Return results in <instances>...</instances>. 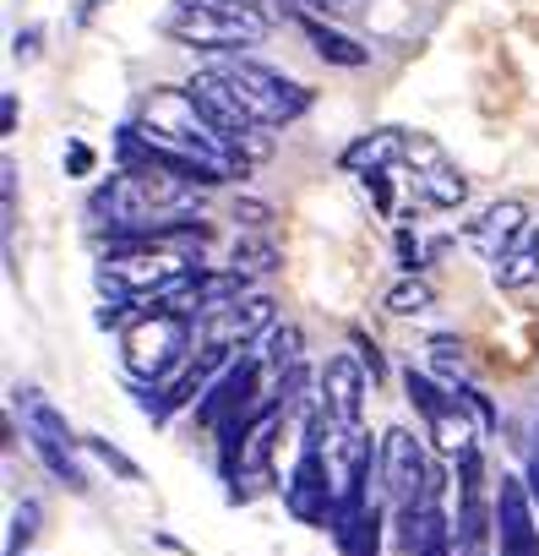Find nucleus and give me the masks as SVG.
<instances>
[{"label":"nucleus","mask_w":539,"mask_h":556,"mask_svg":"<svg viewBox=\"0 0 539 556\" xmlns=\"http://www.w3.org/2000/svg\"><path fill=\"white\" fill-rule=\"evenodd\" d=\"M202 191L207 186L185 180L180 169L142 159V164H126L120 175H110V186L93 191L88 213L99 224H110V235H164L175 224L202 218Z\"/></svg>","instance_id":"obj_1"},{"label":"nucleus","mask_w":539,"mask_h":556,"mask_svg":"<svg viewBox=\"0 0 539 556\" xmlns=\"http://www.w3.org/2000/svg\"><path fill=\"white\" fill-rule=\"evenodd\" d=\"M180 273H191V251L158 240V235H115L99 262V290L110 301H147L169 290Z\"/></svg>","instance_id":"obj_2"},{"label":"nucleus","mask_w":539,"mask_h":556,"mask_svg":"<svg viewBox=\"0 0 539 556\" xmlns=\"http://www.w3.org/2000/svg\"><path fill=\"white\" fill-rule=\"evenodd\" d=\"M196 350V317L185 312H142L120 333V361L137 382H169Z\"/></svg>","instance_id":"obj_3"},{"label":"nucleus","mask_w":539,"mask_h":556,"mask_svg":"<svg viewBox=\"0 0 539 556\" xmlns=\"http://www.w3.org/2000/svg\"><path fill=\"white\" fill-rule=\"evenodd\" d=\"M175 45L185 50H251L267 39L273 17L267 12H223V7H196V0H175L158 23Z\"/></svg>","instance_id":"obj_4"},{"label":"nucleus","mask_w":539,"mask_h":556,"mask_svg":"<svg viewBox=\"0 0 539 556\" xmlns=\"http://www.w3.org/2000/svg\"><path fill=\"white\" fill-rule=\"evenodd\" d=\"M12 409L23 415V437H28V447L39 453V464L66 485V491H88V475H82V464H77V447H82V437H72V426H66V415L39 393V388H17L12 393Z\"/></svg>","instance_id":"obj_5"},{"label":"nucleus","mask_w":539,"mask_h":556,"mask_svg":"<svg viewBox=\"0 0 539 556\" xmlns=\"http://www.w3.org/2000/svg\"><path fill=\"white\" fill-rule=\"evenodd\" d=\"M376 453H382V491H387V507L393 513L425 507V502H436L447 491V475L431 469V458H425V447H420V437L409 426L382 431V447Z\"/></svg>","instance_id":"obj_6"},{"label":"nucleus","mask_w":539,"mask_h":556,"mask_svg":"<svg viewBox=\"0 0 539 556\" xmlns=\"http://www.w3.org/2000/svg\"><path fill=\"white\" fill-rule=\"evenodd\" d=\"M218 66L234 83V93H240V104L251 110L256 126L279 131V126H290V121H300L311 110V93L300 83H290L284 72H273V66H256V61H218Z\"/></svg>","instance_id":"obj_7"},{"label":"nucleus","mask_w":539,"mask_h":556,"mask_svg":"<svg viewBox=\"0 0 539 556\" xmlns=\"http://www.w3.org/2000/svg\"><path fill=\"white\" fill-rule=\"evenodd\" d=\"M403 399L420 409V420L431 426V437H436V447L447 453V458H458L463 447H474V431H479V420H474V409L463 404V393L458 388H441V382H431L425 371H403Z\"/></svg>","instance_id":"obj_8"},{"label":"nucleus","mask_w":539,"mask_h":556,"mask_svg":"<svg viewBox=\"0 0 539 556\" xmlns=\"http://www.w3.org/2000/svg\"><path fill=\"white\" fill-rule=\"evenodd\" d=\"M191 93H196V104L234 137V148L256 164V159H267V153H273V137H267V131H273V126H256L251 121V110L240 104V93H234V83L223 77V66H202L191 83H185Z\"/></svg>","instance_id":"obj_9"},{"label":"nucleus","mask_w":539,"mask_h":556,"mask_svg":"<svg viewBox=\"0 0 539 556\" xmlns=\"http://www.w3.org/2000/svg\"><path fill=\"white\" fill-rule=\"evenodd\" d=\"M273 295H240V301H223L213 312L196 317V350H223V355H240L251 350L267 328H273Z\"/></svg>","instance_id":"obj_10"},{"label":"nucleus","mask_w":539,"mask_h":556,"mask_svg":"<svg viewBox=\"0 0 539 556\" xmlns=\"http://www.w3.org/2000/svg\"><path fill=\"white\" fill-rule=\"evenodd\" d=\"M496 556H539V507L523 475H501L496 485Z\"/></svg>","instance_id":"obj_11"},{"label":"nucleus","mask_w":539,"mask_h":556,"mask_svg":"<svg viewBox=\"0 0 539 556\" xmlns=\"http://www.w3.org/2000/svg\"><path fill=\"white\" fill-rule=\"evenodd\" d=\"M317 388H322V404H328V415H333V431H338V437L360 431V420H365V388H371V371H365L355 355H333V361L322 366Z\"/></svg>","instance_id":"obj_12"},{"label":"nucleus","mask_w":539,"mask_h":556,"mask_svg":"<svg viewBox=\"0 0 539 556\" xmlns=\"http://www.w3.org/2000/svg\"><path fill=\"white\" fill-rule=\"evenodd\" d=\"M393 534H398V556H458L452 518H447L441 496L425 502V507L393 513Z\"/></svg>","instance_id":"obj_13"},{"label":"nucleus","mask_w":539,"mask_h":556,"mask_svg":"<svg viewBox=\"0 0 539 556\" xmlns=\"http://www.w3.org/2000/svg\"><path fill=\"white\" fill-rule=\"evenodd\" d=\"M284 415H290L284 399H267V404L245 420L240 453H234V475H240V480H261V475H267V464H273V442H279V431H284Z\"/></svg>","instance_id":"obj_14"},{"label":"nucleus","mask_w":539,"mask_h":556,"mask_svg":"<svg viewBox=\"0 0 539 556\" xmlns=\"http://www.w3.org/2000/svg\"><path fill=\"white\" fill-rule=\"evenodd\" d=\"M523 229H528V207H523L517 197H501V202H490L479 218H469V245H474L485 262H496V256L517 251Z\"/></svg>","instance_id":"obj_15"},{"label":"nucleus","mask_w":539,"mask_h":556,"mask_svg":"<svg viewBox=\"0 0 539 556\" xmlns=\"http://www.w3.org/2000/svg\"><path fill=\"white\" fill-rule=\"evenodd\" d=\"M398 159H409V137H403L398 126L365 131V137H355V142L338 153V164H344L349 175H365V169H393Z\"/></svg>","instance_id":"obj_16"},{"label":"nucleus","mask_w":539,"mask_h":556,"mask_svg":"<svg viewBox=\"0 0 539 556\" xmlns=\"http://www.w3.org/2000/svg\"><path fill=\"white\" fill-rule=\"evenodd\" d=\"M300 34L311 39V50H317L328 66H344V72H360V66H371V45L349 39L344 28H328L322 17H300Z\"/></svg>","instance_id":"obj_17"},{"label":"nucleus","mask_w":539,"mask_h":556,"mask_svg":"<svg viewBox=\"0 0 539 556\" xmlns=\"http://www.w3.org/2000/svg\"><path fill=\"white\" fill-rule=\"evenodd\" d=\"M256 350H261V371H267V382H273V388H284L300 371V328L295 323H273V328L256 339Z\"/></svg>","instance_id":"obj_18"},{"label":"nucleus","mask_w":539,"mask_h":556,"mask_svg":"<svg viewBox=\"0 0 539 556\" xmlns=\"http://www.w3.org/2000/svg\"><path fill=\"white\" fill-rule=\"evenodd\" d=\"M382 529H387V513H382V502L371 496L355 518H344V523L333 529L338 556H382Z\"/></svg>","instance_id":"obj_19"},{"label":"nucleus","mask_w":539,"mask_h":556,"mask_svg":"<svg viewBox=\"0 0 539 556\" xmlns=\"http://www.w3.org/2000/svg\"><path fill=\"white\" fill-rule=\"evenodd\" d=\"M414 186H420V197H425L431 207H458V202L469 197V180H463L458 169H447L441 159L425 164V169H414Z\"/></svg>","instance_id":"obj_20"},{"label":"nucleus","mask_w":539,"mask_h":556,"mask_svg":"<svg viewBox=\"0 0 539 556\" xmlns=\"http://www.w3.org/2000/svg\"><path fill=\"white\" fill-rule=\"evenodd\" d=\"M382 306H387L393 317H420V312H431V306H436V290L425 285L420 273H403L398 285L382 295Z\"/></svg>","instance_id":"obj_21"},{"label":"nucleus","mask_w":539,"mask_h":556,"mask_svg":"<svg viewBox=\"0 0 539 556\" xmlns=\"http://www.w3.org/2000/svg\"><path fill=\"white\" fill-rule=\"evenodd\" d=\"M490 278H496V290H528L534 278H539V251L528 245H517V251H506V256H496L490 262Z\"/></svg>","instance_id":"obj_22"},{"label":"nucleus","mask_w":539,"mask_h":556,"mask_svg":"<svg viewBox=\"0 0 539 556\" xmlns=\"http://www.w3.org/2000/svg\"><path fill=\"white\" fill-rule=\"evenodd\" d=\"M425 355H431V371H436V377H447V388L469 382V355H463V344H458V339L436 333V339L425 344Z\"/></svg>","instance_id":"obj_23"},{"label":"nucleus","mask_w":539,"mask_h":556,"mask_svg":"<svg viewBox=\"0 0 539 556\" xmlns=\"http://www.w3.org/2000/svg\"><path fill=\"white\" fill-rule=\"evenodd\" d=\"M284 256H279V245H267V240H240L234 251H229V267H240L245 278H261V273H273Z\"/></svg>","instance_id":"obj_24"},{"label":"nucleus","mask_w":539,"mask_h":556,"mask_svg":"<svg viewBox=\"0 0 539 556\" xmlns=\"http://www.w3.org/2000/svg\"><path fill=\"white\" fill-rule=\"evenodd\" d=\"M82 453H93V458H99L110 475H120L126 485H142V464H137V458H126L110 437H82Z\"/></svg>","instance_id":"obj_25"},{"label":"nucleus","mask_w":539,"mask_h":556,"mask_svg":"<svg viewBox=\"0 0 539 556\" xmlns=\"http://www.w3.org/2000/svg\"><path fill=\"white\" fill-rule=\"evenodd\" d=\"M39 518H44V513H39V502H34V496L12 507V529H7V556H23V551L34 545V534H39Z\"/></svg>","instance_id":"obj_26"},{"label":"nucleus","mask_w":539,"mask_h":556,"mask_svg":"<svg viewBox=\"0 0 539 556\" xmlns=\"http://www.w3.org/2000/svg\"><path fill=\"white\" fill-rule=\"evenodd\" d=\"M360 186H365V197L376 202V213H382V218H393V207H398L393 175H387V169H365V175H360Z\"/></svg>","instance_id":"obj_27"},{"label":"nucleus","mask_w":539,"mask_h":556,"mask_svg":"<svg viewBox=\"0 0 539 556\" xmlns=\"http://www.w3.org/2000/svg\"><path fill=\"white\" fill-rule=\"evenodd\" d=\"M458 393H463V404L474 409V420H479V431L490 437V431L501 426V415H496V404H490V399H485V393H479L474 382H458Z\"/></svg>","instance_id":"obj_28"},{"label":"nucleus","mask_w":539,"mask_h":556,"mask_svg":"<svg viewBox=\"0 0 539 556\" xmlns=\"http://www.w3.org/2000/svg\"><path fill=\"white\" fill-rule=\"evenodd\" d=\"M425 256H431V251L420 245V235H414V229H398V267H403V273H420Z\"/></svg>","instance_id":"obj_29"},{"label":"nucleus","mask_w":539,"mask_h":556,"mask_svg":"<svg viewBox=\"0 0 539 556\" xmlns=\"http://www.w3.org/2000/svg\"><path fill=\"white\" fill-rule=\"evenodd\" d=\"M349 344H355V350H360V366H365V371H371V382H382V377H387V361H382V350H376V344H371V339H365V333H360V328H355V333H349Z\"/></svg>","instance_id":"obj_30"},{"label":"nucleus","mask_w":539,"mask_h":556,"mask_svg":"<svg viewBox=\"0 0 539 556\" xmlns=\"http://www.w3.org/2000/svg\"><path fill=\"white\" fill-rule=\"evenodd\" d=\"M93 164H99V153L72 137V142H66V175H93Z\"/></svg>","instance_id":"obj_31"},{"label":"nucleus","mask_w":539,"mask_h":556,"mask_svg":"<svg viewBox=\"0 0 539 556\" xmlns=\"http://www.w3.org/2000/svg\"><path fill=\"white\" fill-rule=\"evenodd\" d=\"M39 45H44V28H17L12 34V61H34Z\"/></svg>","instance_id":"obj_32"},{"label":"nucleus","mask_w":539,"mask_h":556,"mask_svg":"<svg viewBox=\"0 0 539 556\" xmlns=\"http://www.w3.org/2000/svg\"><path fill=\"white\" fill-rule=\"evenodd\" d=\"M234 218H240V224H251V229H261L267 218H273V207H267V202H251V197H240V202H234Z\"/></svg>","instance_id":"obj_33"},{"label":"nucleus","mask_w":539,"mask_h":556,"mask_svg":"<svg viewBox=\"0 0 539 556\" xmlns=\"http://www.w3.org/2000/svg\"><path fill=\"white\" fill-rule=\"evenodd\" d=\"M0 131H17V93H7V99H0Z\"/></svg>","instance_id":"obj_34"},{"label":"nucleus","mask_w":539,"mask_h":556,"mask_svg":"<svg viewBox=\"0 0 539 556\" xmlns=\"http://www.w3.org/2000/svg\"><path fill=\"white\" fill-rule=\"evenodd\" d=\"M104 7V0H82V7H77V23H93V12Z\"/></svg>","instance_id":"obj_35"},{"label":"nucleus","mask_w":539,"mask_h":556,"mask_svg":"<svg viewBox=\"0 0 539 556\" xmlns=\"http://www.w3.org/2000/svg\"><path fill=\"white\" fill-rule=\"evenodd\" d=\"M534 251H539V235H534Z\"/></svg>","instance_id":"obj_36"},{"label":"nucleus","mask_w":539,"mask_h":556,"mask_svg":"<svg viewBox=\"0 0 539 556\" xmlns=\"http://www.w3.org/2000/svg\"><path fill=\"white\" fill-rule=\"evenodd\" d=\"M333 7H338V0H333Z\"/></svg>","instance_id":"obj_37"}]
</instances>
